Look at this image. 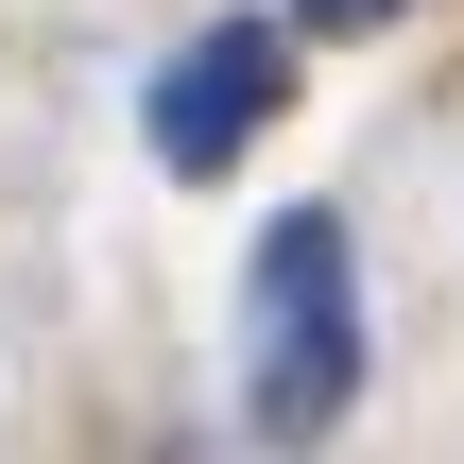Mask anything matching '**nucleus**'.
<instances>
[{
	"mask_svg": "<svg viewBox=\"0 0 464 464\" xmlns=\"http://www.w3.org/2000/svg\"><path fill=\"white\" fill-rule=\"evenodd\" d=\"M344 396H362V241H344V207H276L241 258V413L276 448H310V430H344Z\"/></svg>",
	"mask_w": 464,
	"mask_h": 464,
	"instance_id": "f257e3e1",
	"label": "nucleus"
},
{
	"mask_svg": "<svg viewBox=\"0 0 464 464\" xmlns=\"http://www.w3.org/2000/svg\"><path fill=\"white\" fill-rule=\"evenodd\" d=\"M276 103H293V34H276V17H207V34L138 86V138H155L172 172H224V155H258Z\"/></svg>",
	"mask_w": 464,
	"mask_h": 464,
	"instance_id": "f03ea898",
	"label": "nucleus"
},
{
	"mask_svg": "<svg viewBox=\"0 0 464 464\" xmlns=\"http://www.w3.org/2000/svg\"><path fill=\"white\" fill-rule=\"evenodd\" d=\"M396 0H293V34H379Z\"/></svg>",
	"mask_w": 464,
	"mask_h": 464,
	"instance_id": "7ed1b4c3",
	"label": "nucleus"
}]
</instances>
